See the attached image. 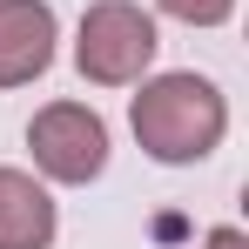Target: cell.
<instances>
[{"instance_id": "obj_2", "label": "cell", "mask_w": 249, "mask_h": 249, "mask_svg": "<svg viewBox=\"0 0 249 249\" xmlns=\"http://www.w3.org/2000/svg\"><path fill=\"white\" fill-rule=\"evenodd\" d=\"M155 61V20L128 0H94L81 14V41H74V68L94 88H128L142 81V68Z\"/></svg>"}, {"instance_id": "obj_1", "label": "cell", "mask_w": 249, "mask_h": 249, "mask_svg": "<svg viewBox=\"0 0 249 249\" xmlns=\"http://www.w3.org/2000/svg\"><path fill=\"white\" fill-rule=\"evenodd\" d=\"M222 128H229V108L202 74H162L135 94V142L155 162H202L222 142Z\"/></svg>"}, {"instance_id": "obj_5", "label": "cell", "mask_w": 249, "mask_h": 249, "mask_svg": "<svg viewBox=\"0 0 249 249\" xmlns=\"http://www.w3.org/2000/svg\"><path fill=\"white\" fill-rule=\"evenodd\" d=\"M54 243V202L27 168H0V249H47Z\"/></svg>"}, {"instance_id": "obj_3", "label": "cell", "mask_w": 249, "mask_h": 249, "mask_svg": "<svg viewBox=\"0 0 249 249\" xmlns=\"http://www.w3.org/2000/svg\"><path fill=\"white\" fill-rule=\"evenodd\" d=\"M27 148H34L41 175H54V182H94V175L108 168V128H101V115L81 108V101H54V108L34 115Z\"/></svg>"}, {"instance_id": "obj_6", "label": "cell", "mask_w": 249, "mask_h": 249, "mask_svg": "<svg viewBox=\"0 0 249 249\" xmlns=\"http://www.w3.org/2000/svg\"><path fill=\"white\" fill-rule=\"evenodd\" d=\"M162 14L189 20V27H215V20H229V14H236V0H162Z\"/></svg>"}, {"instance_id": "obj_4", "label": "cell", "mask_w": 249, "mask_h": 249, "mask_svg": "<svg viewBox=\"0 0 249 249\" xmlns=\"http://www.w3.org/2000/svg\"><path fill=\"white\" fill-rule=\"evenodd\" d=\"M54 61V7L47 0H0V88H27Z\"/></svg>"}, {"instance_id": "obj_7", "label": "cell", "mask_w": 249, "mask_h": 249, "mask_svg": "<svg viewBox=\"0 0 249 249\" xmlns=\"http://www.w3.org/2000/svg\"><path fill=\"white\" fill-rule=\"evenodd\" d=\"M202 249H249V236H243V229H209Z\"/></svg>"}]
</instances>
